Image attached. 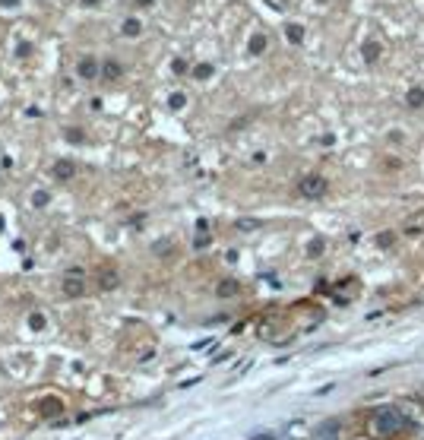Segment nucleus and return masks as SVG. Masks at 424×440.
Instances as JSON below:
<instances>
[{
    "mask_svg": "<svg viewBox=\"0 0 424 440\" xmlns=\"http://www.w3.org/2000/svg\"><path fill=\"white\" fill-rule=\"evenodd\" d=\"M409 425L411 421L402 409H377L368 421V431H370V437H393V434L405 431Z\"/></svg>",
    "mask_w": 424,
    "mask_h": 440,
    "instance_id": "nucleus-1",
    "label": "nucleus"
},
{
    "mask_svg": "<svg viewBox=\"0 0 424 440\" xmlns=\"http://www.w3.org/2000/svg\"><path fill=\"white\" fill-rule=\"evenodd\" d=\"M298 193H301L304 199H320L323 193H326V178H320V174H304V178L298 181Z\"/></svg>",
    "mask_w": 424,
    "mask_h": 440,
    "instance_id": "nucleus-2",
    "label": "nucleus"
},
{
    "mask_svg": "<svg viewBox=\"0 0 424 440\" xmlns=\"http://www.w3.org/2000/svg\"><path fill=\"white\" fill-rule=\"evenodd\" d=\"M63 295L67 298H80L86 295V275H82V269H70L67 275H63Z\"/></svg>",
    "mask_w": 424,
    "mask_h": 440,
    "instance_id": "nucleus-3",
    "label": "nucleus"
},
{
    "mask_svg": "<svg viewBox=\"0 0 424 440\" xmlns=\"http://www.w3.org/2000/svg\"><path fill=\"white\" fill-rule=\"evenodd\" d=\"M314 440H342V421L339 418H323L314 427Z\"/></svg>",
    "mask_w": 424,
    "mask_h": 440,
    "instance_id": "nucleus-4",
    "label": "nucleus"
},
{
    "mask_svg": "<svg viewBox=\"0 0 424 440\" xmlns=\"http://www.w3.org/2000/svg\"><path fill=\"white\" fill-rule=\"evenodd\" d=\"M76 73H80L82 79H96V76L102 73V67H98V61H96V57H89V54H86L80 63H76Z\"/></svg>",
    "mask_w": 424,
    "mask_h": 440,
    "instance_id": "nucleus-5",
    "label": "nucleus"
},
{
    "mask_svg": "<svg viewBox=\"0 0 424 440\" xmlns=\"http://www.w3.org/2000/svg\"><path fill=\"white\" fill-rule=\"evenodd\" d=\"M117 282H121V275H117V269L105 266L102 273H98V289H102V291H111V289H117Z\"/></svg>",
    "mask_w": 424,
    "mask_h": 440,
    "instance_id": "nucleus-6",
    "label": "nucleus"
},
{
    "mask_svg": "<svg viewBox=\"0 0 424 440\" xmlns=\"http://www.w3.org/2000/svg\"><path fill=\"white\" fill-rule=\"evenodd\" d=\"M121 35H127V38H139V35H143V22H139L137 16H127V20L121 22Z\"/></svg>",
    "mask_w": 424,
    "mask_h": 440,
    "instance_id": "nucleus-7",
    "label": "nucleus"
},
{
    "mask_svg": "<svg viewBox=\"0 0 424 440\" xmlns=\"http://www.w3.org/2000/svg\"><path fill=\"white\" fill-rule=\"evenodd\" d=\"M102 76H105V79H108V83H114V79H121V76H123V67H121V61H114V57H111V61H105V63H102Z\"/></svg>",
    "mask_w": 424,
    "mask_h": 440,
    "instance_id": "nucleus-8",
    "label": "nucleus"
},
{
    "mask_svg": "<svg viewBox=\"0 0 424 440\" xmlns=\"http://www.w3.org/2000/svg\"><path fill=\"white\" fill-rule=\"evenodd\" d=\"M266 45H269V38L263 32H257V35H250V42H247V51H250V57H260L263 51H266Z\"/></svg>",
    "mask_w": 424,
    "mask_h": 440,
    "instance_id": "nucleus-9",
    "label": "nucleus"
},
{
    "mask_svg": "<svg viewBox=\"0 0 424 440\" xmlns=\"http://www.w3.org/2000/svg\"><path fill=\"white\" fill-rule=\"evenodd\" d=\"M73 174H76V165L70 162V158H61V162L54 165V178H57V181H70Z\"/></svg>",
    "mask_w": 424,
    "mask_h": 440,
    "instance_id": "nucleus-10",
    "label": "nucleus"
},
{
    "mask_svg": "<svg viewBox=\"0 0 424 440\" xmlns=\"http://www.w3.org/2000/svg\"><path fill=\"white\" fill-rule=\"evenodd\" d=\"M238 291H241V285L234 282V279H222L219 289H215V295H219V298H234Z\"/></svg>",
    "mask_w": 424,
    "mask_h": 440,
    "instance_id": "nucleus-11",
    "label": "nucleus"
},
{
    "mask_svg": "<svg viewBox=\"0 0 424 440\" xmlns=\"http://www.w3.org/2000/svg\"><path fill=\"white\" fill-rule=\"evenodd\" d=\"M285 38L292 45H304V26H298V22H288V26H285Z\"/></svg>",
    "mask_w": 424,
    "mask_h": 440,
    "instance_id": "nucleus-12",
    "label": "nucleus"
},
{
    "mask_svg": "<svg viewBox=\"0 0 424 440\" xmlns=\"http://www.w3.org/2000/svg\"><path fill=\"white\" fill-rule=\"evenodd\" d=\"M361 54H364V61H368V63H374V61H380V54H384V48H380V42H364Z\"/></svg>",
    "mask_w": 424,
    "mask_h": 440,
    "instance_id": "nucleus-13",
    "label": "nucleus"
},
{
    "mask_svg": "<svg viewBox=\"0 0 424 440\" xmlns=\"http://www.w3.org/2000/svg\"><path fill=\"white\" fill-rule=\"evenodd\" d=\"M405 102H409V108H421V105H424V89H421V86H411V89L405 92Z\"/></svg>",
    "mask_w": 424,
    "mask_h": 440,
    "instance_id": "nucleus-14",
    "label": "nucleus"
},
{
    "mask_svg": "<svg viewBox=\"0 0 424 440\" xmlns=\"http://www.w3.org/2000/svg\"><path fill=\"white\" fill-rule=\"evenodd\" d=\"M215 73V67H212V63H197V67H193V79H209V76Z\"/></svg>",
    "mask_w": 424,
    "mask_h": 440,
    "instance_id": "nucleus-15",
    "label": "nucleus"
},
{
    "mask_svg": "<svg viewBox=\"0 0 424 440\" xmlns=\"http://www.w3.org/2000/svg\"><path fill=\"white\" fill-rule=\"evenodd\" d=\"M41 412H45V415H61L63 406L57 402V399H45V402H41Z\"/></svg>",
    "mask_w": 424,
    "mask_h": 440,
    "instance_id": "nucleus-16",
    "label": "nucleus"
},
{
    "mask_svg": "<svg viewBox=\"0 0 424 440\" xmlns=\"http://www.w3.org/2000/svg\"><path fill=\"white\" fill-rule=\"evenodd\" d=\"M184 105H187V96H184V92H172V98H168V108H172V111H181Z\"/></svg>",
    "mask_w": 424,
    "mask_h": 440,
    "instance_id": "nucleus-17",
    "label": "nucleus"
},
{
    "mask_svg": "<svg viewBox=\"0 0 424 440\" xmlns=\"http://www.w3.org/2000/svg\"><path fill=\"white\" fill-rule=\"evenodd\" d=\"M393 241H396V234H393V232H380V234H377V244H380V248H390Z\"/></svg>",
    "mask_w": 424,
    "mask_h": 440,
    "instance_id": "nucleus-18",
    "label": "nucleus"
},
{
    "mask_svg": "<svg viewBox=\"0 0 424 440\" xmlns=\"http://www.w3.org/2000/svg\"><path fill=\"white\" fill-rule=\"evenodd\" d=\"M48 203H51V197H48V193H45V190H38V193H35V197H32V206H48Z\"/></svg>",
    "mask_w": 424,
    "mask_h": 440,
    "instance_id": "nucleus-19",
    "label": "nucleus"
},
{
    "mask_svg": "<svg viewBox=\"0 0 424 440\" xmlns=\"http://www.w3.org/2000/svg\"><path fill=\"white\" fill-rule=\"evenodd\" d=\"M323 248H326V244H323L320 238H317V241H310V244H308V257H320Z\"/></svg>",
    "mask_w": 424,
    "mask_h": 440,
    "instance_id": "nucleus-20",
    "label": "nucleus"
},
{
    "mask_svg": "<svg viewBox=\"0 0 424 440\" xmlns=\"http://www.w3.org/2000/svg\"><path fill=\"white\" fill-rule=\"evenodd\" d=\"M67 139H70V143H82V139H86V133H82L80 127H70V130H67Z\"/></svg>",
    "mask_w": 424,
    "mask_h": 440,
    "instance_id": "nucleus-21",
    "label": "nucleus"
},
{
    "mask_svg": "<svg viewBox=\"0 0 424 440\" xmlns=\"http://www.w3.org/2000/svg\"><path fill=\"white\" fill-rule=\"evenodd\" d=\"M238 228H241V232H253V228H260V222H257V219H241Z\"/></svg>",
    "mask_w": 424,
    "mask_h": 440,
    "instance_id": "nucleus-22",
    "label": "nucleus"
},
{
    "mask_svg": "<svg viewBox=\"0 0 424 440\" xmlns=\"http://www.w3.org/2000/svg\"><path fill=\"white\" fill-rule=\"evenodd\" d=\"M172 70H174L178 76H184V73H187V61H181V57H178V61L172 63Z\"/></svg>",
    "mask_w": 424,
    "mask_h": 440,
    "instance_id": "nucleus-23",
    "label": "nucleus"
},
{
    "mask_svg": "<svg viewBox=\"0 0 424 440\" xmlns=\"http://www.w3.org/2000/svg\"><path fill=\"white\" fill-rule=\"evenodd\" d=\"M152 250H156V254H172V244H168V241H158Z\"/></svg>",
    "mask_w": 424,
    "mask_h": 440,
    "instance_id": "nucleus-24",
    "label": "nucleus"
},
{
    "mask_svg": "<svg viewBox=\"0 0 424 440\" xmlns=\"http://www.w3.org/2000/svg\"><path fill=\"white\" fill-rule=\"evenodd\" d=\"M29 324H32V330H41V326H45V317H41V314H32V320H29Z\"/></svg>",
    "mask_w": 424,
    "mask_h": 440,
    "instance_id": "nucleus-25",
    "label": "nucleus"
},
{
    "mask_svg": "<svg viewBox=\"0 0 424 440\" xmlns=\"http://www.w3.org/2000/svg\"><path fill=\"white\" fill-rule=\"evenodd\" d=\"M16 54H20V57H29V54H32V45H29V42H22L20 48H16Z\"/></svg>",
    "mask_w": 424,
    "mask_h": 440,
    "instance_id": "nucleus-26",
    "label": "nucleus"
},
{
    "mask_svg": "<svg viewBox=\"0 0 424 440\" xmlns=\"http://www.w3.org/2000/svg\"><path fill=\"white\" fill-rule=\"evenodd\" d=\"M335 390V384H323L320 390H317V396H326V393H333Z\"/></svg>",
    "mask_w": 424,
    "mask_h": 440,
    "instance_id": "nucleus-27",
    "label": "nucleus"
},
{
    "mask_svg": "<svg viewBox=\"0 0 424 440\" xmlns=\"http://www.w3.org/2000/svg\"><path fill=\"white\" fill-rule=\"evenodd\" d=\"M156 0H137V7H152Z\"/></svg>",
    "mask_w": 424,
    "mask_h": 440,
    "instance_id": "nucleus-28",
    "label": "nucleus"
},
{
    "mask_svg": "<svg viewBox=\"0 0 424 440\" xmlns=\"http://www.w3.org/2000/svg\"><path fill=\"white\" fill-rule=\"evenodd\" d=\"M82 3H86V7H98V3H102V0H82Z\"/></svg>",
    "mask_w": 424,
    "mask_h": 440,
    "instance_id": "nucleus-29",
    "label": "nucleus"
}]
</instances>
